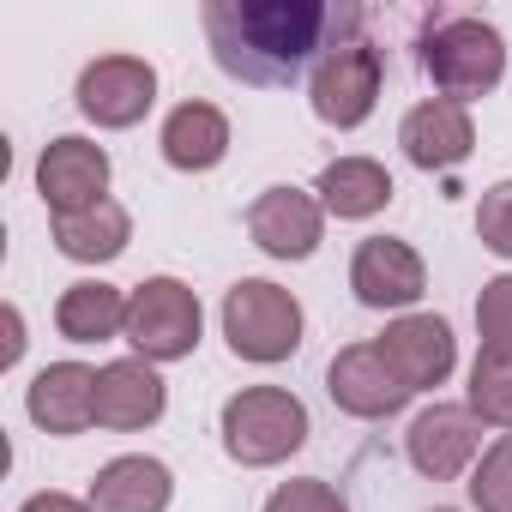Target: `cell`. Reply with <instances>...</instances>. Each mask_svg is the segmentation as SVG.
Segmentation results:
<instances>
[{
  "label": "cell",
  "instance_id": "cell-1",
  "mask_svg": "<svg viewBox=\"0 0 512 512\" xmlns=\"http://www.w3.org/2000/svg\"><path fill=\"white\" fill-rule=\"evenodd\" d=\"M362 19V7H332V0H205L199 7L217 67L253 91L296 85L302 67H314L326 49L356 43Z\"/></svg>",
  "mask_w": 512,
  "mask_h": 512
},
{
  "label": "cell",
  "instance_id": "cell-2",
  "mask_svg": "<svg viewBox=\"0 0 512 512\" xmlns=\"http://www.w3.org/2000/svg\"><path fill=\"white\" fill-rule=\"evenodd\" d=\"M416 61L422 73L434 79L440 97L452 103H470V97H488L500 79H506V37L476 19V13H428L422 19V37H416Z\"/></svg>",
  "mask_w": 512,
  "mask_h": 512
},
{
  "label": "cell",
  "instance_id": "cell-3",
  "mask_svg": "<svg viewBox=\"0 0 512 512\" xmlns=\"http://www.w3.org/2000/svg\"><path fill=\"white\" fill-rule=\"evenodd\" d=\"M217 434H223V452L241 464V470H266V464H284L290 452L308 446V404L284 386H241L223 416H217Z\"/></svg>",
  "mask_w": 512,
  "mask_h": 512
},
{
  "label": "cell",
  "instance_id": "cell-4",
  "mask_svg": "<svg viewBox=\"0 0 512 512\" xmlns=\"http://www.w3.org/2000/svg\"><path fill=\"white\" fill-rule=\"evenodd\" d=\"M302 326H308L302 302L272 278H241L223 296V338L241 362H260V368L290 362L302 350Z\"/></svg>",
  "mask_w": 512,
  "mask_h": 512
},
{
  "label": "cell",
  "instance_id": "cell-5",
  "mask_svg": "<svg viewBox=\"0 0 512 512\" xmlns=\"http://www.w3.org/2000/svg\"><path fill=\"white\" fill-rule=\"evenodd\" d=\"M199 332H205V308H199V296L181 278H145L127 296V344L151 368L193 356L199 350Z\"/></svg>",
  "mask_w": 512,
  "mask_h": 512
},
{
  "label": "cell",
  "instance_id": "cell-6",
  "mask_svg": "<svg viewBox=\"0 0 512 512\" xmlns=\"http://www.w3.org/2000/svg\"><path fill=\"white\" fill-rule=\"evenodd\" d=\"M380 85H386V61H380V49H374L368 37H356V43H338V49H326V55L314 61V73H308V103H314V115H320L326 127L350 133V127H362V121L374 115Z\"/></svg>",
  "mask_w": 512,
  "mask_h": 512
},
{
  "label": "cell",
  "instance_id": "cell-7",
  "mask_svg": "<svg viewBox=\"0 0 512 512\" xmlns=\"http://www.w3.org/2000/svg\"><path fill=\"white\" fill-rule=\"evenodd\" d=\"M79 115L121 133V127H139L157 103V67L139 61V55H97L85 73H79Z\"/></svg>",
  "mask_w": 512,
  "mask_h": 512
},
{
  "label": "cell",
  "instance_id": "cell-8",
  "mask_svg": "<svg viewBox=\"0 0 512 512\" xmlns=\"http://www.w3.org/2000/svg\"><path fill=\"white\" fill-rule=\"evenodd\" d=\"M350 290L362 308L374 314H410L422 296H428V266H422V253L398 235H368L356 247V260H350Z\"/></svg>",
  "mask_w": 512,
  "mask_h": 512
},
{
  "label": "cell",
  "instance_id": "cell-9",
  "mask_svg": "<svg viewBox=\"0 0 512 512\" xmlns=\"http://www.w3.org/2000/svg\"><path fill=\"white\" fill-rule=\"evenodd\" d=\"M37 193L55 217H73V211H91L109 199V151L85 133H61L43 145L37 157Z\"/></svg>",
  "mask_w": 512,
  "mask_h": 512
},
{
  "label": "cell",
  "instance_id": "cell-10",
  "mask_svg": "<svg viewBox=\"0 0 512 512\" xmlns=\"http://www.w3.org/2000/svg\"><path fill=\"white\" fill-rule=\"evenodd\" d=\"M326 392H332V404H338L344 416H356V422H386V416H398V410L416 398V392L398 380V368L386 362L380 344H350V350H338L332 368H326Z\"/></svg>",
  "mask_w": 512,
  "mask_h": 512
},
{
  "label": "cell",
  "instance_id": "cell-11",
  "mask_svg": "<svg viewBox=\"0 0 512 512\" xmlns=\"http://www.w3.org/2000/svg\"><path fill=\"white\" fill-rule=\"evenodd\" d=\"M404 452H410L416 476L452 482V476L476 470V458H482V422L470 416V404H428V410H416V422L404 434Z\"/></svg>",
  "mask_w": 512,
  "mask_h": 512
},
{
  "label": "cell",
  "instance_id": "cell-12",
  "mask_svg": "<svg viewBox=\"0 0 512 512\" xmlns=\"http://www.w3.org/2000/svg\"><path fill=\"white\" fill-rule=\"evenodd\" d=\"M247 235L272 260H308L326 241V205L302 187H266L247 205Z\"/></svg>",
  "mask_w": 512,
  "mask_h": 512
},
{
  "label": "cell",
  "instance_id": "cell-13",
  "mask_svg": "<svg viewBox=\"0 0 512 512\" xmlns=\"http://www.w3.org/2000/svg\"><path fill=\"white\" fill-rule=\"evenodd\" d=\"M374 344L386 350V362L398 368V380L410 392H434L458 368V338H452V326L440 314H398Z\"/></svg>",
  "mask_w": 512,
  "mask_h": 512
},
{
  "label": "cell",
  "instance_id": "cell-14",
  "mask_svg": "<svg viewBox=\"0 0 512 512\" xmlns=\"http://www.w3.org/2000/svg\"><path fill=\"white\" fill-rule=\"evenodd\" d=\"M398 145L416 169L428 175H446L458 169L470 151H476V121H470V103H452V97H428L416 103L404 121H398Z\"/></svg>",
  "mask_w": 512,
  "mask_h": 512
},
{
  "label": "cell",
  "instance_id": "cell-15",
  "mask_svg": "<svg viewBox=\"0 0 512 512\" xmlns=\"http://www.w3.org/2000/svg\"><path fill=\"white\" fill-rule=\"evenodd\" d=\"M163 410H169V386L145 356H121V362L97 368V428L139 434V428L163 422Z\"/></svg>",
  "mask_w": 512,
  "mask_h": 512
},
{
  "label": "cell",
  "instance_id": "cell-16",
  "mask_svg": "<svg viewBox=\"0 0 512 512\" xmlns=\"http://www.w3.org/2000/svg\"><path fill=\"white\" fill-rule=\"evenodd\" d=\"M25 410L55 440L97 428V368H85V362H49V368H37V380L25 386Z\"/></svg>",
  "mask_w": 512,
  "mask_h": 512
},
{
  "label": "cell",
  "instance_id": "cell-17",
  "mask_svg": "<svg viewBox=\"0 0 512 512\" xmlns=\"http://www.w3.org/2000/svg\"><path fill=\"white\" fill-rule=\"evenodd\" d=\"M91 512H169L175 500V476L163 458H145V452H127V458H109L91 488H85Z\"/></svg>",
  "mask_w": 512,
  "mask_h": 512
},
{
  "label": "cell",
  "instance_id": "cell-18",
  "mask_svg": "<svg viewBox=\"0 0 512 512\" xmlns=\"http://www.w3.org/2000/svg\"><path fill=\"white\" fill-rule=\"evenodd\" d=\"M157 145H163V163H169V169H181V175H205V169H217V163L229 157V115H223L217 103L187 97V103L169 109Z\"/></svg>",
  "mask_w": 512,
  "mask_h": 512
},
{
  "label": "cell",
  "instance_id": "cell-19",
  "mask_svg": "<svg viewBox=\"0 0 512 512\" xmlns=\"http://www.w3.org/2000/svg\"><path fill=\"white\" fill-rule=\"evenodd\" d=\"M392 193H398V187H392L386 163H374V157H338V163H326L320 181H314V199L326 205V217H344V223H362V217L386 211Z\"/></svg>",
  "mask_w": 512,
  "mask_h": 512
},
{
  "label": "cell",
  "instance_id": "cell-20",
  "mask_svg": "<svg viewBox=\"0 0 512 512\" xmlns=\"http://www.w3.org/2000/svg\"><path fill=\"white\" fill-rule=\"evenodd\" d=\"M55 332L67 344H109L127 338V290L103 284V278H79L61 290L55 302Z\"/></svg>",
  "mask_w": 512,
  "mask_h": 512
},
{
  "label": "cell",
  "instance_id": "cell-21",
  "mask_svg": "<svg viewBox=\"0 0 512 512\" xmlns=\"http://www.w3.org/2000/svg\"><path fill=\"white\" fill-rule=\"evenodd\" d=\"M127 241H133V217H127L121 199H103V205H91V211L55 217V247L67 253V260H79V266H109V260H121Z\"/></svg>",
  "mask_w": 512,
  "mask_h": 512
},
{
  "label": "cell",
  "instance_id": "cell-22",
  "mask_svg": "<svg viewBox=\"0 0 512 512\" xmlns=\"http://www.w3.org/2000/svg\"><path fill=\"white\" fill-rule=\"evenodd\" d=\"M464 404H470V416H476V422H488V428H506V434H512V362H500V356H482V350H476Z\"/></svg>",
  "mask_w": 512,
  "mask_h": 512
},
{
  "label": "cell",
  "instance_id": "cell-23",
  "mask_svg": "<svg viewBox=\"0 0 512 512\" xmlns=\"http://www.w3.org/2000/svg\"><path fill=\"white\" fill-rule=\"evenodd\" d=\"M470 506L476 512H512V434H500L494 446H482L476 470H470Z\"/></svg>",
  "mask_w": 512,
  "mask_h": 512
},
{
  "label": "cell",
  "instance_id": "cell-24",
  "mask_svg": "<svg viewBox=\"0 0 512 512\" xmlns=\"http://www.w3.org/2000/svg\"><path fill=\"white\" fill-rule=\"evenodd\" d=\"M476 338H482V356L512 362V272L482 284V296H476Z\"/></svg>",
  "mask_w": 512,
  "mask_h": 512
},
{
  "label": "cell",
  "instance_id": "cell-25",
  "mask_svg": "<svg viewBox=\"0 0 512 512\" xmlns=\"http://www.w3.org/2000/svg\"><path fill=\"white\" fill-rule=\"evenodd\" d=\"M476 235H482L488 253L512 260V181L482 187V199H476Z\"/></svg>",
  "mask_w": 512,
  "mask_h": 512
},
{
  "label": "cell",
  "instance_id": "cell-26",
  "mask_svg": "<svg viewBox=\"0 0 512 512\" xmlns=\"http://www.w3.org/2000/svg\"><path fill=\"white\" fill-rule=\"evenodd\" d=\"M266 512H350V500L332 482H320V476H296V482L272 488Z\"/></svg>",
  "mask_w": 512,
  "mask_h": 512
},
{
  "label": "cell",
  "instance_id": "cell-27",
  "mask_svg": "<svg viewBox=\"0 0 512 512\" xmlns=\"http://www.w3.org/2000/svg\"><path fill=\"white\" fill-rule=\"evenodd\" d=\"M19 512H91V500H79V494H61V488H43V494H31Z\"/></svg>",
  "mask_w": 512,
  "mask_h": 512
},
{
  "label": "cell",
  "instance_id": "cell-28",
  "mask_svg": "<svg viewBox=\"0 0 512 512\" xmlns=\"http://www.w3.org/2000/svg\"><path fill=\"white\" fill-rule=\"evenodd\" d=\"M19 356H25V320H19V308H7V356H0V362L13 368Z\"/></svg>",
  "mask_w": 512,
  "mask_h": 512
},
{
  "label": "cell",
  "instance_id": "cell-29",
  "mask_svg": "<svg viewBox=\"0 0 512 512\" xmlns=\"http://www.w3.org/2000/svg\"><path fill=\"white\" fill-rule=\"evenodd\" d=\"M434 512H452V506H434Z\"/></svg>",
  "mask_w": 512,
  "mask_h": 512
}]
</instances>
